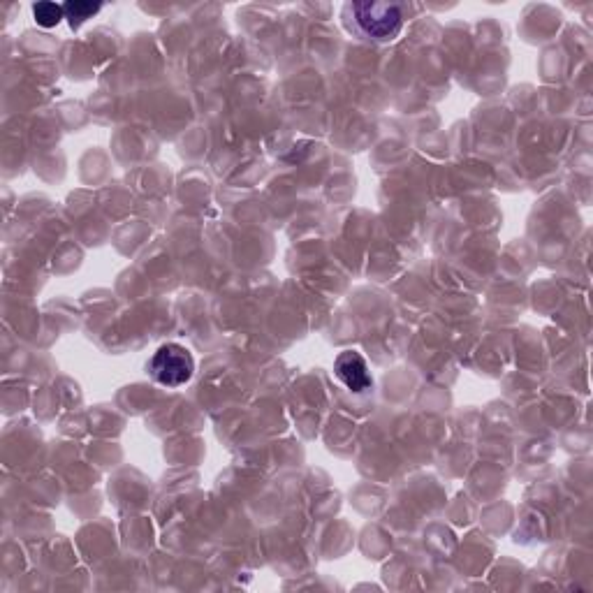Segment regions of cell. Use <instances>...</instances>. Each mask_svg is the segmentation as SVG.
Listing matches in <instances>:
<instances>
[{
	"instance_id": "6da1fadb",
	"label": "cell",
	"mask_w": 593,
	"mask_h": 593,
	"mask_svg": "<svg viewBox=\"0 0 593 593\" xmlns=\"http://www.w3.org/2000/svg\"><path fill=\"white\" fill-rule=\"evenodd\" d=\"M348 31L369 42H392L404 28V7L397 3H350L343 12Z\"/></svg>"
},
{
	"instance_id": "7a4b0ae2",
	"label": "cell",
	"mask_w": 593,
	"mask_h": 593,
	"mask_svg": "<svg viewBox=\"0 0 593 593\" xmlns=\"http://www.w3.org/2000/svg\"><path fill=\"white\" fill-rule=\"evenodd\" d=\"M146 371H149V376L158 385L181 387L190 383V378H193L195 360L190 355V350L183 348L181 343H165V346H160L153 353Z\"/></svg>"
},
{
	"instance_id": "3957f363",
	"label": "cell",
	"mask_w": 593,
	"mask_h": 593,
	"mask_svg": "<svg viewBox=\"0 0 593 593\" xmlns=\"http://www.w3.org/2000/svg\"><path fill=\"white\" fill-rule=\"evenodd\" d=\"M334 376L341 380L353 394H364L371 390L373 378L369 371V364L357 350H343L334 360Z\"/></svg>"
},
{
	"instance_id": "277c9868",
	"label": "cell",
	"mask_w": 593,
	"mask_h": 593,
	"mask_svg": "<svg viewBox=\"0 0 593 593\" xmlns=\"http://www.w3.org/2000/svg\"><path fill=\"white\" fill-rule=\"evenodd\" d=\"M65 19L70 21V28H82L86 21L93 19L95 14L102 10V3H86V0H72V3L63 5Z\"/></svg>"
},
{
	"instance_id": "5b68a950",
	"label": "cell",
	"mask_w": 593,
	"mask_h": 593,
	"mask_svg": "<svg viewBox=\"0 0 593 593\" xmlns=\"http://www.w3.org/2000/svg\"><path fill=\"white\" fill-rule=\"evenodd\" d=\"M33 19L42 28H54L61 24V19H65V10L63 5L56 3H38L33 5Z\"/></svg>"
}]
</instances>
